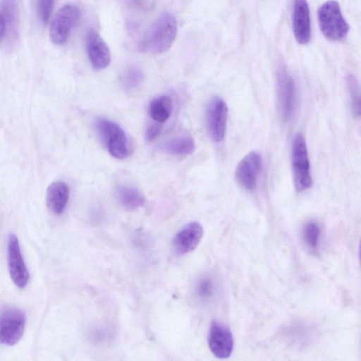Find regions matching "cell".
I'll list each match as a JSON object with an SVG mask.
<instances>
[{
  "label": "cell",
  "mask_w": 361,
  "mask_h": 361,
  "mask_svg": "<svg viewBox=\"0 0 361 361\" xmlns=\"http://www.w3.org/2000/svg\"><path fill=\"white\" fill-rule=\"evenodd\" d=\"M214 286L210 280L204 279L201 280L197 286V293L201 298H208L213 293Z\"/></svg>",
  "instance_id": "603a6c76"
},
{
  "label": "cell",
  "mask_w": 361,
  "mask_h": 361,
  "mask_svg": "<svg viewBox=\"0 0 361 361\" xmlns=\"http://www.w3.org/2000/svg\"><path fill=\"white\" fill-rule=\"evenodd\" d=\"M54 0H38L37 11L41 20L47 23L53 8Z\"/></svg>",
  "instance_id": "7402d4cb"
},
{
  "label": "cell",
  "mask_w": 361,
  "mask_h": 361,
  "mask_svg": "<svg viewBox=\"0 0 361 361\" xmlns=\"http://www.w3.org/2000/svg\"><path fill=\"white\" fill-rule=\"evenodd\" d=\"M69 188L63 181H55L47 190L46 202L49 210L55 214H61L65 210L69 199Z\"/></svg>",
  "instance_id": "9a60e30c"
},
{
  "label": "cell",
  "mask_w": 361,
  "mask_h": 361,
  "mask_svg": "<svg viewBox=\"0 0 361 361\" xmlns=\"http://www.w3.org/2000/svg\"><path fill=\"white\" fill-rule=\"evenodd\" d=\"M292 22L296 41L300 44H308L311 39V21L306 0H294Z\"/></svg>",
  "instance_id": "5bb4252c"
},
{
  "label": "cell",
  "mask_w": 361,
  "mask_h": 361,
  "mask_svg": "<svg viewBox=\"0 0 361 361\" xmlns=\"http://www.w3.org/2000/svg\"><path fill=\"white\" fill-rule=\"evenodd\" d=\"M318 20L321 32L330 41H341L348 35L349 25L335 0L328 1L319 8Z\"/></svg>",
  "instance_id": "7a4b0ae2"
},
{
  "label": "cell",
  "mask_w": 361,
  "mask_h": 361,
  "mask_svg": "<svg viewBox=\"0 0 361 361\" xmlns=\"http://www.w3.org/2000/svg\"><path fill=\"white\" fill-rule=\"evenodd\" d=\"M160 123L158 122L152 123L147 127L145 137L148 141H153L159 135L161 130Z\"/></svg>",
  "instance_id": "cb8c5ba5"
},
{
  "label": "cell",
  "mask_w": 361,
  "mask_h": 361,
  "mask_svg": "<svg viewBox=\"0 0 361 361\" xmlns=\"http://www.w3.org/2000/svg\"><path fill=\"white\" fill-rule=\"evenodd\" d=\"M167 154L172 155H190L195 150L194 140L189 135H180L166 141L161 147Z\"/></svg>",
  "instance_id": "e0dca14e"
},
{
  "label": "cell",
  "mask_w": 361,
  "mask_h": 361,
  "mask_svg": "<svg viewBox=\"0 0 361 361\" xmlns=\"http://www.w3.org/2000/svg\"><path fill=\"white\" fill-rule=\"evenodd\" d=\"M291 162L295 190L302 192L311 188L312 178L305 140L302 135H295L291 148Z\"/></svg>",
  "instance_id": "277c9868"
},
{
  "label": "cell",
  "mask_w": 361,
  "mask_h": 361,
  "mask_svg": "<svg viewBox=\"0 0 361 361\" xmlns=\"http://www.w3.org/2000/svg\"><path fill=\"white\" fill-rule=\"evenodd\" d=\"M26 323L25 314L20 310L8 307L0 312V343L8 346L22 338Z\"/></svg>",
  "instance_id": "8992f818"
},
{
  "label": "cell",
  "mask_w": 361,
  "mask_h": 361,
  "mask_svg": "<svg viewBox=\"0 0 361 361\" xmlns=\"http://www.w3.org/2000/svg\"><path fill=\"white\" fill-rule=\"evenodd\" d=\"M86 49L89 60L95 70L106 68L111 61L109 48L94 30H90L86 36Z\"/></svg>",
  "instance_id": "4fadbf2b"
},
{
  "label": "cell",
  "mask_w": 361,
  "mask_h": 361,
  "mask_svg": "<svg viewBox=\"0 0 361 361\" xmlns=\"http://www.w3.org/2000/svg\"><path fill=\"white\" fill-rule=\"evenodd\" d=\"M228 107L224 100L214 97L209 102L206 109V124L209 134L215 142L224 140L228 118Z\"/></svg>",
  "instance_id": "ba28073f"
},
{
  "label": "cell",
  "mask_w": 361,
  "mask_h": 361,
  "mask_svg": "<svg viewBox=\"0 0 361 361\" xmlns=\"http://www.w3.org/2000/svg\"><path fill=\"white\" fill-rule=\"evenodd\" d=\"M144 80L142 70L137 66L132 65L123 72L121 78L122 85L127 92H132L140 86Z\"/></svg>",
  "instance_id": "d6986e66"
},
{
  "label": "cell",
  "mask_w": 361,
  "mask_h": 361,
  "mask_svg": "<svg viewBox=\"0 0 361 361\" xmlns=\"http://www.w3.org/2000/svg\"><path fill=\"white\" fill-rule=\"evenodd\" d=\"M7 261L10 276L14 284L23 288L29 281V271L21 254L18 238L10 234L7 240Z\"/></svg>",
  "instance_id": "9c48e42d"
},
{
  "label": "cell",
  "mask_w": 361,
  "mask_h": 361,
  "mask_svg": "<svg viewBox=\"0 0 361 361\" xmlns=\"http://www.w3.org/2000/svg\"><path fill=\"white\" fill-rule=\"evenodd\" d=\"M207 343L212 353L219 359L228 358L233 350V338L224 324L213 321L210 325Z\"/></svg>",
  "instance_id": "30bf717a"
},
{
  "label": "cell",
  "mask_w": 361,
  "mask_h": 361,
  "mask_svg": "<svg viewBox=\"0 0 361 361\" xmlns=\"http://www.w3.org/2000/svg\"><path fill=\"white\" fill-rule=\"evenodd\" d=\"M97 132L109 154L118 159L130 154L128 137L124 130L116 123L99 118L95 123Z\"/></svg>",
  "instance_id": "3957f363"
},
{
  "label": "cell",
  "mask_w": 361,
  "mask_h": 361,
  "mask_svg": "<svg viewBox=\"0 0 361 361\" xmlns=\"http://www.w3.org/2000/svg\"><path fill=\"white\" fill-rule=\"evenodd\" d=\"M204 235L202 226L197 221L185 225L176 233L173 239V248L176 254L183 255L194 250Z\"/></svg>",
  "instance_id": "7c38bea8"
},
{
  "label": "cell",
  "mask_w": 361,
  "mask_h": 361,
  "mask_svg": "<svg viewBox=\"0 0 361 361\" xmlns=\"http://www.w3.org/2000/svg\"><path fill=\"white\" fill-rule=\"evenodd\" d=\"M346 84L350 100L352 113L355 117H360V95L358 82L353 75H348L346 77Z\"/></svg>",
  "instance_id": "44dd1931"
},
{
  "label": "cell",
  "mask_w": 361,
  "mask_h": 361,
  "mask_svg": "<svg viewBox=\"0 0 361 361\" xmlns=\"http://www.w3.org/2000/svg\"><path fill=\"white\" fill-rule=\"evenodd\" d=\"M278 104L280 115L283 121H288L294 112L296 88L294 79L286 68L281 66L276 73Z\"/></svg>",
  "instance_id": "52a82bcc"
},
{
  "label": "cell",
  "mask_w": 361,
  "mask_h": 361,
  "mask_svg": "<svg viewBox=\"0 0 361 361\" xmlns=\"http://www.w3.org/2000/svg\"><path fill=\"white\" fill-rule=\"evenodd\" d=\"M80 11L78 6L72 4L62 6L53 18L49 35L52 42L63 45L67 42L73 28L78 24Z\"/></svg>",
  "instance_id": "5b68a950"
},
{
  "label": "cell",
  "mask_w": 361,
  "mask_h": 361,
  "mask_svg": "<svg viewBox=\"0 0 361 361\" xmlns=\"http://www.w3.org/2000/svg\"><path fill=\"white\" fill-rule=\"evenodd\" d=\"M178 31L176 18L170 13H161L145 32L140 50L152 54L166 51L173 44Z\"/></svg>",
  "instance_id": "6da1fadb"
},
{
  "label": "cell",
  "mask_w": 361,
  "mask_h": 361,
  "mask_svg": "<svg viewBox=\"0 0 361 361\" xmlns=\"http://www.w3.org/2000/svg\"><path fill=\"white\" fill-rule=\"evenodd\" d=\"M320 236V227L314 221H309L305 224L302 230V238L305 246L312 252L318 249Z\"/></svg>",
  "instance_id": "ffe728a7"
},
{
  "label": "cell",
  "mask_w": 361,
  "mask_h": 361,
  "mask_svg": "<svg viewBox=\"0 0 361 361\" xmlns=\"http://www.w3.org/2000/svg\"><path fill=\"white\" fill-rule=\"evenodd\" d=\"M116 196L120 204L128 211H133L143 206V194L131 185H120L116 188Z\"/></svg>",
  "instance_id": "2e32d148"
},
{
  "label": "cell",
  "mask_w": 361,
  "mask_h": 361,
  "mask_svg": "<svg viewBox=\"0 0 361 361\" xmlns=\"http://www.w3.org/2000/svg\"><path fill=\"white\" fill-rule=\"evenodd\" d=\"M262 166L259 154L251 152L238 163L235 169V178L245 189L252 190L255 188Z\"/></svg>",
  "instance_id": "8fae6325"
},
{
  "label": "cell",
  "mask_w": 361,
  "mask_h": 361,
  "mask_svg": "<svg viewBox=\"0 0 361 361\" xmlns=\"http://www.w3.org/2000/svg\"><path fill=\"white\" fill-rule=\"evenodd\" d=\"M149 115L156 122L163 123L171 116L172 101L167 95H161L151 100L149 104Z\"/></svg>",
  "instance_id": "ac0fdd59"
},
{
  "label": "cell",
  "mask_w": 361,
  "mask_h": 361,
  "mask_svg": "<svg viewBox=\"0 0 361 361\" xmlns=\"http://www.w3.org/2000/svg\"><path fill=\"white\" fill-rule=\"evenodd\" d=\"M6 30V22L4 16L0 13V42L5 35Z\"/></svg>",
  "instance_id": "d4e9b609"
}]
</instances>
